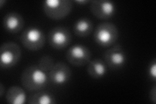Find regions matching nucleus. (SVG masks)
Here are the masks:
<instances>
[{
	"label": "nucleus",
	"mask_w": 156,
	"mask_h": 104,
	"mask_svg": "<svg viewBox=\"0 0 156 104\" xmlns=\"http://www.w3.org/2000/svg\"><path fill=\"white\" fill-rule=\"evenodd\" d=\"M23 87L29 91H40L44 88L49 81L48 76L38 65H32L26 68L21 75Z\"/></svg>",
	"instance_id": "nucleus-1"
},
{
	"label": "nucleus",
	"mask_w": 156,
	"mask_h": 104,
	"mask_svg": "<svg viewBox=\"0 0 156 104\" xmlns=\"http://www.w3.org/2000/svg\"><path fill=\"white\" fill-rule=\"evenodd\" d=\"M119 30L115 24L104 22L99 24L94 32V41L101 47L108 48L118 40Z\"/></svg>",
	"instance_id": "nucleus-2"
},
{
	"label": "nucleus",
	"mask_w": 156,
	"mask_h": 104,
	"mask_svg": "<svg viewBox=\"0 0 156 104\" xmlns=\"http://www.w3.org/2000/svg\"><path fill=\"white\" fill-rule=\"evenodd\" d=\"M42 7L48 18L59 20L66 17L72 11L73 2L70 0H46Z\"/></svg>",
	"instance_id": "nucleus-3"
},
{
	"label": "nucleus",
	"mask_w": 156,
	"mask_h": 104,
	"mask_svg": "<svg viewBox=\"0 0 156 104\" xmlns=\"http://www.w3.org/2000/svg\"><path fill=\"white\" fill-rule=\"evenodd\" d=\"M20 40L26 48L31 51H38L44 46L46 37L40 28L30 26L22 33Z\"/></svg>",
	"instance_id": "nucleus-4"
},
{
	"label": "nucleus",
	"mask_w": 156,
	"mask_h": 104,
	"mask_svg": "<svg viewBox=\"0 0 156 104\" xmlns=\"http://www.w3.org/2000/svg\"><path fill=\"white\" fill-rule=\"evenodd\" d=\"M22 56V51L17 44L9 42L3 43L0 49V66L8 69L17 64Z\"/></svg>",
	"instance_id": "nucleus-5"
},
{
	"label": "nucleus",
	"mask_w": 156,
	"mask_h": 104,
	"mask_svg": "<svg viewBox=\"0 0 156 104\" xmlns=\"http://www.w3.org/2000/svg\"><path fill=\"white\" fill-rule=\"evenodd\" d=\"M48 41L50 45L56 49L67 48L72 42V34L66 27L58 26L49 31Z\"/></svg>",
	"instance_id": "nucleus-6"
},
{
	"label": "nucleus",
	"mask_w": 156,
	"mask_h": 104,
	"mask_svg": "<svg viewBox=\"0 0 156 104\" xmlns=\"http://www.w3.org/2000/svg\"><path fill=\"white\" fill-rule=\"evenodd\" d=\"M66 58L68 62L73 66H85L90 61L91 52L87 46L76 44L68 49Z\"/></svg>",
	"instance_id": "nucleus-7"
},
{
	"label": "nucleus",
	"mask_w": 156,
	"mask_h": 104,
	"mask_svg": "<svg viewBox=\"0 0 156 104\" xmlns=\"http://www.w3.org/2000/svg\"><path fill=\"white\" fill-rule=\"evenodd\" d=\"M105 63L113 70L122 68L126 63L127 56L124 49L120 45L112 47L104 53Z\"/></svg>",
	"instance_id": "nucleus-8"
},
{
	"label": "nucleus",
	"mask_w": 156,
	"mask_h": 104,
	"mask_svg": "<svg viewBox=\"0 0 156 104\" xmlns=\"http://www.w3.org/2000/svg\"><path fill=\"white\" fill-rule=\"evenodd\" d=\"M90 9L94 16L100 20H109L115 14V3L106 0H96L91 1Z\"/></svg>",
	"instance_id": "nucleus-9"
},
{
	"label": "nucleus",
	"mask_w": 156,
	"mask_h": 104,
	"mask_svg": "<svg viewBox=\"0 0 156 104\" xmlns=\"http://www.w3.org/2000/svg\"><path fill=\"white\" fill-rule=\"evenodd\" d=\"M72 76V71L67 64L58 62L55 64L51 70L48 73V78L55 85H63L69 81Z\"/></svg>",
	"instance_id": "nucleus-10"
},
{
	"label": "nucleus",
	"mask_w": 156,
	"mask_h": 104,
	"mask_svg": "<svg viewBox=\"0 0 156 104\" xmlns=\"http://www.w3.org/2000/svg\"><path fill=\"white\" fill-rule=\"evenodd\" d=\"M3 23L7 31L15 34L22 30L25 22L20 14L14 12L9 13L4 16Z\"/></svg>",
	"instance_id": "nucleus-11"
},
{
	"label": "nucleus",
	"mask_w": 156,
	"mask_h": 104,
	"mask_svg": "<svg viewBox=\"0 0 156 104\" xmlns=\"http://www.w3.org/2000/svg\"><path fill=\"white\" fill-rule=\"evenodd\" d=\"M87 70L89 76L97 80L104 77L107 72L105 62L100 59H94L88 63Z\"/></svg>",
	"instance_id": "nucleus-12"
},
{
	"label": "nucleus",
	"mask_w": 156,
	"mask_h": 104,
	"mask_svg": "<svg viewBox=\"0 0 156 104\" xmlns=\"http://www.w3.org/2000/svg\"><path fill=\"white\" fill-rule=\"evenodd\" d=\"M6 100L11 104H24L27 100V95L20 87L12 86L8 89Z\"/></svg>",
	"instance_id": "nucleus-13"
},
{
	"label": "nucleus",
	"mask_w": 156,
	"mask_h": 104,
	"mask_svg": "<svg viewBox=\"0 0 156 104\" xmlns=\"http://www.w3.org/2000/svg\"><path fill=\"white\" fill-rule=\"evenodd\" d=\"M93 23L91 20L87 18H82L77 20L74 26V32L79 37L89 36L93 30Z\"/></svg>",
	"instance_id": "nucleus-14"
},
{
	"label": "nucleus",
	"mask_w": 156,
	"mask_h": 104,
	"mask_svg": "<svg viewBox=\"0 0 156 104\" xmlns=\"http://www.w3.org/2000/svg\"><path fill=\"white\" fill-rule=\"evenodd\" d=\"M30 104H55L56 99L52 93L46 91H40L33 95L28 100Z\"/></svg>",
	"instance_id": "nucleus-15"
},
{
	"label": "nucleus",
	"mask_w": 156,
	"mask_h": 104,
	"mask_svg": "<svg viewBox=\"0 0 156 104\" xmlns=\"http://www.w3.org/2000/svg\"><path fill=\"white\" fill-rule=\"evenodd\" d=\"M54 65V60H53L52 57L50 56H44L42 57L38 64V66L46 73L50 72Z\"/></svg>",
	"instance_id": "nucleus-16"
},
{
	"label": "nucleus",
	"mask_w": 156,
	"mask_h": 104,
	"mask_svg": "<svg viewBox=\"0 0 156 104\" xmlns=\"http://www.w3.org/2000/svg\"><path fill=\"white\" fill-rule=\"evenodd\" d=\"M148 74L152 80L155 81L156 80V60H154L150 62V66L148 67Z\"/></svg>",
	"instance_id": "nucleus-17"
},
{
	"label": "nucleus",
	"mask_w": 156,
	"mask_h": 104,
	"mask_svg": "<svg viewBox=\"0 0 156 104\" xmlns=\"http://www.w3.org/2000/svg\"><path fill=\"white\" fill-rule=\"evenodd\" d=\"M149 98L150 101L154 104L156 103V86L154 85L152 88L150 89L149 93Z\"/></svg>",
	"instance_id": "nucleus-18"
},
{
	"label": "nucleus",
	"mask_w": 156,
	"mask_h": 104,
	"mask_svg": "<svg viewBox=\"0 0 156 104\" xmlns=\"http://www.w3.org/2000/svg\"><path fill=\"white\" fill-rule=\"evenodd\" d=\"M74 2L79 5H85L86 4H87L88 3H89L90 2L87 1V0H76V1H74Z\"/></svg>",
	"instance_id": "nucleus-19"
},
{
	"label": "nucleus",
	"mask_w": 156,
	"mask_h": 104,
	"mask_svg": "<svg viewBox=\"0 0 156 104\" xmlns=\"http://www.w3.org/2000/svg\"><path fill=\"white\" fill-rule=\"evenodd\" d=\"M5 94V87L2 83H0V97L1 98H3V95Z\"/></svg>",
	"instance_id": "nucleus-20"
},
{
	"label": "nucleus",
	"mask_w": 156,
	"mask_h": 104,
	"mask_svg": "<svg viewBox=\"0 0 156 104\" xmlns=\"http://www.w3.org/2000/svg\"><path fill=\"white\" fill-rule=\"evenodd\" d=\"M6 3V1H4V0H1L0 1V7L2 8L3 6L4 5V4Z\"/></svg>",
	"instance_id": "nucleus-21"
}]
</instances>
